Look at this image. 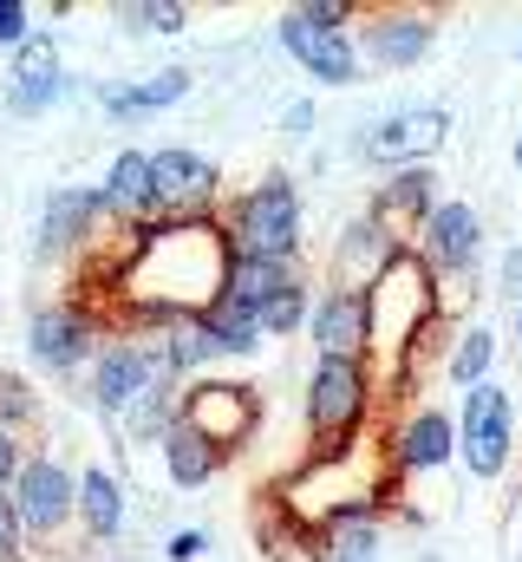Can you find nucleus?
<instances>
[{"label": "nucleus", "instance_id": "f257e3e1", "mask_svg": "<svg viewBox=\"0 0 522 562\" xmlns=\"http://www.w3.org/2000/svg\"><path fill=\"white\" fill-rule=\"evenodd\" d=\"M223 236H229V256L294 262L300 256V203H294V183L287 177H261L249 196H236Z\"/></svg>", "mask_w": 522, "mask_h": 562}, {"label": "nucleus", "instance_id": "f03ea898", "mask_svg": "<svg viewBox=\"0 0 522 562\" xmlns=\"http://www.w3.org/2000/svg\"><path fill=\"white\" fill-rule=\"evenodd\" d=\"M424 321H431V269L418 249H398V262L373 281V347L424 340Z\"/></svg>", "mask_w": 522, "mask_h": 562}, {"label": "nucleus", "instance_id": "7ed1b4c3", "mask_svg": "<svg viewBox=\"0 0 522 562\" xmlns=\"http://www.w3.org/2000/svg\"><path fill=\"white\" fill-rule=\"evenodd\" d=\"M177 419L190 425L203 445H216V451L229 458L236 445H249V431L261 425L256 386H242V380H203V386H190V393H183Z\"/></svg>", "mask_w": 522, "mask_h": 562}, {"label": "nucleus", "instance_id": "20e7f679", "mask_svg": "<svg viewBox=\"0 0 522 562\" xmlns=\"http://www.w3.org/2000/svg\"><path fill=\"white\" fill-rule=\"evenodd\" d=\"M360 419H366V367L360 360H320L314 386H307V425H314L320 451H347L340 438H353Z\"/></svg>", "mask_w": 522, "mask_h": 562}, {"label": "nucleus", "instance_id": "39448f33", "mask_svg": "<svg viewBox=\"0 0 522 562\" xmlns=\"http://www.w3.org/2000/svg\"><path fill=\"white\" fill-rule=\"evenodd\" d=\"M13 510H20L26 537H59L66 517L79 510V477L59 458H26L20 477H13Z\"/></svg>", "mask_w": 522, "mask_h": 562}, {"label": "nucleus", "instance_id": "423d86ee", "mask_svg": "<svg viewBox=\"0 0 522 562\" xmlns=\"http://www.w3.org/2000/svg\"><path fill=\"white\" fill-rule=\"evenodd\" d=\"M510 393L503 386H470L464 393V431H457V451H464V464L477 471V477H497L503 464H510Z\"/></svg>", "mask_w": 522, "mask_h": 562}, {"label": "nucleus", "instance_id": "0eeeda50", "mask_svg": "<svg viewBox=\"0 0 522 562\" xmlns=\"http://www.w3.org/2000/svg\"><path fill=\"white\" fill-rule=\"evenodd\" d=\"M223 190V170L196 150H157L150 157V203L170 210V223H196V210Z\"/></svg>", "mask_w": 522, "mask_h": 562}, {"label": "nucleus", "instance_id": "6e6552de", "mask_svg": "<svg viewBox=\"0 0 522 562\" xmlns=\"http://www.w3.org/2000/svg\"><path fill=\"white\" fill-rule=\"evenodd\" d=\"M307 327H314L320 360H360L373 347V288H327Z\"/></svg>", "mask_w": 522, "mask_h": 562}, {"label": "nucleus", "instance_id": "1a4fd4ad", "mask_svg": "<svg viewBox=\"0 0 522 562\" xmlns=\"http://www.w3.org/2000/svg\"><path fill=\"white\" fill-rule=\"evenodd\" d=\"M274 33H281V46H287L314 79H327V86H353V79H360V46H353L347 33H333V26H314L300 7L281 13Z\"/></svg>", "mask_w": 522, "mask_h": 562}, {"label": "nucleus", "instance_id": "9d476101", "mask_svg": "<svg viewBox=\"0 0 522 562\" xmlns=\"http://www.w3.org/2000/svg\"><path fill=\"white\" fill-rule=\"evenodd\" d=\"M92 314L86 307H39L33 314V360L46 367V373H72V367H86L92 360Z\"/></svg>", "mask_w": 522, "mask_h": 562}, {"label": "nucleus", "instance_id": "9b49d317", "mask_svg": "<svg viewBox=\"0 0 522 562\" xmlns=\"http://www.w3.org/2000/svg\"><path fill=\"white\" fill-rule=\"evenodd\" d=\"M66 92V72H59V53H53V40L46 33H33L20 53H13V86H7V112H20V119H39L53 99Z\"/></svg>", "mask_w": 522, "mask_h": 562}, {"label": "nucleus", "instance_id": "f8f14e48", "mask_svg": "<svg viewBox=\"0 0 522 562\" xmlns=\"http://www.w3.org/2000/svg\"><path fill=\"white\" fill-rule=\"evenodd\" d=\"M431 196H438V177H431L424 164H411V170H398L392 183H379V196H373V223L386 229L392 243H398V236H418V229L431 223V210H438Z\"/></svg>", "mask_w": 522, "mask_h": 562}, {"label": "nucleus", "instance_id": "ddd939ff", "mask_svg": "<svg viewBox=\"0 0 522 562\" xmlns=\"http://www.w3.org/2000/svg\"><path fill=\"white\" fill-rule=\"evenodd\" d=\"M477 243H484V223H477L470 203H438L431 223L418 229V256H424V269H470Z\"/></svg>", "mask_w": 522, "mask_h": 562}, {"label": "nucleus", "instance_id": "4468645a", "mask_svg": "<svg viewBox=\"0 0 522 562\" xmlns=\"http://www.w3.org/2000/svg\"><path fill=\"white\" fill-rule=\"evenodd\" d=\"M150 373H157V360H150L144 340H112V347L99 353V380H92V393H99L105 413H130L137 393L150 386Z\"/></svg>", "mask_w": 522, "mask_h": 562}, {"label": "nucleus", "instance_id": "2eb2a0df", "mask_svg": "<svg viewBox=\"0 0 522 562\" xmlns=\"http://www.w3.org/2000/svg\"><path fill=\"white\" fill-rule=\"evenodd\" d=\"M327 562H379V504L373 497H347L320 517Z\"/></svg>", "mask_w": 522, "mask_h": 562}, {"label": "nucleus", "instance_id": "dca6fc26", "mask_svg": "<svg viewBox=\"0 0 522 562\" xmlns=\"http://www.w3.org/2000/svg\"><path fill=\"white\" fill-rule=\"evenodd\" d=\"M431 40H438V26H431L424 13H379V20L360 33V53H366L373 66H418V59L431 53Z\"/></svg>", "mask_w": 522, "mask_h": 562}, {"label": "nucleus", "instance_id": "f3484780", "mask_svg": "<svg viewBox=\"0 0 522 562\" xmlns=\"http://www.w3.org/2000/svg\"><path fill=\"white\" fill-rule=\"evenodd\" d=\"M398 249H405V243H392L373 216H360V223L340 236V256H333V262H340V288H373V281L398 262Z\"/></svg>", "mask_w": 522, "mask_h": 562}, {"label": "nucleus", "instance_id": "a211bd4d", "mask_svg": "<svg viewBox=\"0 0 522 562\" xmlns=\"http://www.w3.org/2000/svg\"><path fill=\"white\" fill-rule=\"evenodd\" d=\"M92 216H99V190H79V183L53 190V196H46V216H39V262L66 256V249L92 229Z\"/></svg>", "mask_w": 522, "mask_h": 562}, {"label": "nucleus", "instance_id": "6ab92c4d", "mask_svg": "<svg viewBox=\"0 0 522 562\" xmlns=\"http://www.w3.org/2000/svg\"><path fill=\"white\" fill-rule=\"evenodd\" d=\"M451 451H457V425L444 419L438 406L411 413V419H405V431L392 438V464H398V471H438Z\"/></svg>", "mask_w": 522, "mask_h": 562}, {"label": "nucleus", "instance_id": "aec40b11", "mask_svg": "<svg viewBox=\"0 0 522 562\" xmlns=\"http://www.w3.org/2000/svg\"><path fill=\"white\" fill-rule=\"evenodd\" d=\"M444 138V112L438 105H411V112H392L386 125L366 138L373 157H418V150H438Z\"/></svg>", "mask_w": 522, "mask_h": 562}, {"label": "nucleus", "instance_id": "412c9836", "mask_svg": "<svg viewBox=\"0 0 522 562\" xmlns=\"http://www.w3.org/2000/svg\"><path fill=\"white\" fill-rule=\"evenodd\" d=\"M99 210H112V216H144V210H157V203H150V150H118V157H112L105 190H99Z\"/></svg>", "mask_w": 522, "mask_h": 562}, {"label": "nucleus", "instance_id": "4be33fe9", "mask_svg": "<svg viewBox=\"0 0 522 562\" xmlns=\"http://www.w3.org/2000/svg\"><path fill=\"white\" fill-rule=\"evenodd\" d=\"M183 92H190V72H183V66H170V72H150L144 86H118V92H105V112H112V119H144V112L177 105Z\"/></svg>", "mask_w": 522, "mask_h": 562}, {"label": "nucleus", "instance_id": "5701e85b", "mask_svg": "<svg viewBox=\"0 0 522 562\" xmlns=\"http://www.w3.org/2000/svg\"><path fill=\"white\" fill-rule=\"evenodd\" d=\"M163 464H170V484H209L216 477V464H223V451L216 445H203L190 425L177 419L163 431Z\"/></svg>", "mask_w": 522, "mask_h": 562}, {"label": "nucleus", "instance_id": "b1692460", "mask_svg": "<svg viewBox=\"0 0 522 562\" xmlns=\"http://www.w3.org/2000/svg\"><path fill=\"white\" fill-rule=\"evenodd\" d=\"M79 517H86V530L92 537H118V524H125V497H118V477L112 471H79Z\"/></svg>", "mask_w": 522, "mask_h": 562}, {"label": "nucleus", "instance_id": "393cba45", "mask_svg": "<svg viewBox=\"0 0 522 562\" xmlns=\"http://www.w3.org/2000/svg\"><path fill=\"white\" fill-rule=\"evenodd\" d=\"M287 281H294V262H249V256H229V281H223V294L261 314V307H268V294H274V288H287Z\"/></svg>", "mask_w": 522, "mask_h": 562}, {"label": "nucleus", "instance_id": "a878e982", "mask_svg": "<svg viewBox=\"0 0 522 562\" xmlns=\"http://www.w3.org/2000/svg\"><path fill=\"white\" fill-rule=\"evenodd\" d=\"M203 321H209V334H216L223 353H256L261 347V314L256 307H242V301H229V294H223Z\"/></svg>", "mask_w": 522, "mask_h": 562}, {"label": "nucleus", "instance_id": "bb28decb", "mask_svg": "<svg viewBox=\"0 0 522 562\" xmlns=\"http://www.w3.org/2000/svg\"><path fill=\"white\" fill-rule=\"evenodd\" d=\"M490 360H497V340H490V327H477V334H464V347L451 353V380H457V386H484Z\"/></svg>", "mask_w": 522, "mask_h": 562}, {"label": "nucleus", "instance_id": "cd10ccee", "mask_svg": "<svg viewBox=\"0 0 522 562\" xmlns=\"http://www.w3.org/2000/svg\"><path fill=\"white\" fill-rule=\"evenodd\" d=\"M300 321H307V281L294 276L287 288L268 294V307H261V334H287V327H300Z\"/></svg>", "mask_w": 522, "mask_h": 562}, {"label": "nucleus", "instance_id": "c85d7f7f", "mask_svg": "<svg viewBox=\"0 0 522 562\" xmlns=\"http://www.w3.org/2000/svg\"><path fill=\"white\" fill-rule=\"evenodd\" d=\"M118 20L130 26H144V33H177L183 20H190V7H177V0H125V7H112Z\"/></svg>", "mask_w": 522, "mask_h": 562}, {"label": "nucleus", "instance_id": "c756f323", "mask_svg": "<svg viewBox=\"0 0 522 562\" xmlns=\"http://www.w3.org/2000/svg\"><path fill=\"white\" fill-rule=\"evenodd\" d=\"M20 419H33V393H26L20 380H7V373H0V425L13 431Z\"/></svg>", "mask_w": 522, "mask_h": 562}, {"label": "nucleus", "instance_id": "7c9ffc66", "mask_svg": "<svg viewBox=\"0 0 522 562\" xmlns=\"http://www.w3.org/2000/svg\"><path fill=\"white\" fill-rule=\"evenodd\" d=\"M26 20H33V13H26L20 0H0V46H13V53H20V46L33 40V26H26Z\"/></svg>", "mask_w": 522, "mask_h": 562}, {"label": "nucleus", "instance_id": "2f4dec72", "mask_svg": "<svg viewBox=\"0 0 522 562\" xmlns=\"http://www.w3.org/2000/svg\"><path fill=\"white\" fill-rule=\"evenodd\" d=\"M20 537H26L20 530V510H13V497H0V562L20 557Z\"/></svg>", "mask_w": 522, "mask_h": 562}, {"label": "nucleus", "instance_id": "473e14b6", "mask_svg": "<svg viewBox=\"0 0 522 562\" xmlns=\"http://www.w3.org/2000/svg\"><path fill=\"white\" fill-rule=\"evenodd\" d=\"M300 13H307L314 26H333V33H340V20H353V7H347V0H307Z\"/></svg>", "mask_w": 522, "mask_h": 562}, {"label": "nucleus", "instance_id": "72a5a7b5", "mask_svg": "<svg viewBox=\"0 0 522 562\" xmlns=\"http://www.w3.org/2000/svg\"><path fill=\"white\" fill-rule=\"evenodd\" d=\"M203 550H209V537H203V530H177V537H170V562H196Z\"/></svg>", "mask_w": 522, "mask_h": 562}, {"label": "nucleus", "instance_id": "f704fd0d", "mask_svg": "<svg viewBox=\"0 0 522 562\" xmlns=\"http://www.w3.org/2000/svg\"><path fill=\"white\" fill-rule=\"evenodd\" d=\"M20 464H26V458H20V438L0 425V484H13V477H20Z\"/></svg>", "mask_w": 522, "mask_h": 562}, {"label": "nucleus", "instance_id": "c9c22d12", "mask_svg": "<svg viewBox=\"0 0 522 562\" xmlns=\"http://www.w3.org/2000/svg\"><path fill=\"white\" fill-rule=\"evenodd\" d=\"M281 125H287V138H307V132H314V105H287Z\"/></svg>", "mask_w": 522, "mask_h": 562}, {"label": "nucleus", "instance_id": "e433bc0d", "mask_svg": "<svg viewBox=\"0 0 522 562\" xmlns=\"http://www.w3.org/2000/svg\"><path fill=\"white\" fill-rule=\"evenodd\" d=\"M503 288H510V294H522V249L503 262Z\"/></svg>", "mask_w": 522, "mask_h": 562}, {"label": "nucleus", "instance_id": "4c0bfd02", "mask_svg": "<svg viewBox=\"0 0 522 562\" xmlns=\"http://www.w3.org/2000/svg\"><path fill=\"white\" fill-rule=\"evenodd\" d=\"M517 164H522V144H517Z\"/></svg>", "mask_w": 522, "mask_h": 562}]
</instances>
